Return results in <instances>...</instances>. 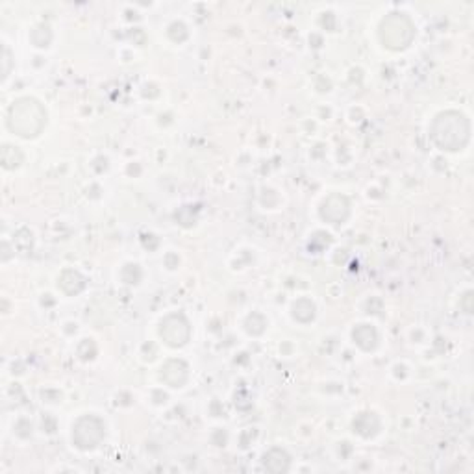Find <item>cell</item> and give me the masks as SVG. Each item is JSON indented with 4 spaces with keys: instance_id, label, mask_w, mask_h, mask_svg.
<instances>
[{
    "instance_id": "1",
    "label": "cell",
    "mask_w": 474,
    "mask_h": 474,
    "mask_svg": "<svg viewBox=\"0 0 474 474\" xmlns=\"http://www.w3.org/2000/svg\"><path fill=\"white\" fill-rule=\"evenodd\" d=\"M430 137L441 150L457 152L467 147L471 139V123L460 112H443L433 118L430 126Z\"/></svg>"
},
{
    "instance_id": "2",
    "label": "cell",
    "mask_w": 474,
    "mask_h": 474,
    "mask_svg": "<svg viewBox=\"0 0 474 474\" xmlns=\"http://www.w3.org/2000/svg\"><path fill=\"white\" fill-rule=\"evenodd\" d=\"M47 125V112L41 106V102L36 99H19L8 110V128L24 137V139H32L37 137Z\"/></svg>"
},
{
    "instance_id": "3",
    "label": "cell",
    "mask_w": 474,
    "mask_h": 474,
    "mask_svg": "<svg viewBox=\"0 0 474 474\" xmlns=\"http://www.w3.org/2000/svg\"><path fill=\"white\" fill-rule=\"evenodd\" d=\"M415 39V24L404 13H391L380 24V41L391 50H404Z\"/></svg>"
},
{
    "instance_id": "4",
    "label": "cell",
    "mask_w": 474,
    "mask_h": 474,
    "mask_svg": "<svg viewBox=\"0 0 474 474\" xmlns=\"http://www.w3.org/2000/svg\"><path fill=\"white\" fill-rule=\"evenodd\" d=\"M106 426L104 421L96 415H83L74 422L72 428V443L76 444L80 451H93L104 441Z\"/></svg>"
},
{
    "instance_id": "5",
    "label": "cell",
    "mask_w": 474,
    "mask_h": 474,
    "mask_svg": "<svg viewBox=\"0 0 474 474\" xmlns=\"http://www.w3.org/2000/svg\"><path fill=\"white\" fill-rule=\"evenodd\" d=\"M160 336L169 347L180 349L191 339L189 320L184 313H171L161 320Z\"/></svg>"
},
{
    "instance_id": "6",
    "label": "cell",
    "mask_w": 474,
    "mask_h": 474,
    "mask_svg": "<svg viewBox=\"0 0 474 474\" xmlns=\"http://www.w3.org/2000/svg\"><path fill=\"white\" fill-rule=\"evenodd\" d=\"M350 215V202L347 196L330 195L320 206V217L330 225H343Z\"/></svg>"
},
{
    "instance_id": "7",
    "label": "cell",
    "mask_w": 474,
    "mask_h": 474,
    "mask_svg": "<svg viewBox=\"0 0 474 474\" xmlns=\"http://www.w3.org/2000/svg\"><path fill=\"white\" fill-rule=\"evenodd\" d=\"M187 365L182 360H169L161 367V380L171 387H182L187 382Z\"/></svg>"
},
{
    "instance_id": "8",
    "label": "cell",
    "mask_w": 474,
    "mask_h": 474,
    "mask_svg": "<svg viewBox=\"0 0 474 474\" xmlns=\"http://www.w3.org/2000/svg\"><path fill=\"white\" fill-rule=\"evenodd\" d=\"M263 467L273 474L287 473L291 467V456L284 451V449L274 446V449L265 452V456H263Z\"/></svg>"
},
{
    "instance_id": "9",
    "label": "cell",
    "mask_w": 474,
    "mask_h": 474,
    "mask_svg": "<svg viewBox=\"0 0 474 474\" xmlns=\"http://www.w3.org/2000/svg\"><path fill=\"white\" fill-rule=\"evenodd\" d=\"M58 285L61 287L63 293H67L69 296H74L78 295L80 291H83V287H85V278H83L78 271H74V269H67V271H63L61 276H59Z\"/></svg>"
},
{
    "instance_id": "10",
    "label": "cell",
    "mask_w": 474,
    "mask_h": 474,
    "mask_svg": "<svg viewBox=\"0 0 474 474\" xmlns=\"http://www.w3.org/2000/svg\"><path fill=\"white\" fill-rule=\"evenodd\" d=\"M352 338H354L356 344L362 350H374L376 344H378V333L371 324H360L356 326L354 332H352Z\"/></svg>"
},
{
    "instance_id": "11",
    "label": "cell",
    "mask_w": 474,
    "mask_h": 474,
    "mask_svg": "<svg viewBox=\"0 0 474 474\" xmlns=\"http://www.w3.org/2000/svg\"><path fill=\"white\" fill-rule=\"evenodd\" d=\"M378 430L380 421L374 413H360L354 419V432H358L363 437H373Z\"/></svg>"
},
{
    "instance_id": "12",
    "label": "cell",
    "mask_w": 474,
    "mask_h": 474,
    "mask_svg": "<svg viewBox=\"0 0 474 474\" xmlns=\"http://www.w3.org/2000/svg\"><path fill=\"white\" fill-rule=\"evenodd\" d=\"M293 317L298 322H311L315 319V304L309 298H300L293 304Z\"/></svg>"
},
{
    "instance_id": "13",
    "label": "cell",
    "mask_w": 474,
    "mask_h": 474,
    "mask_svg": "<svg viewBox=\"0 0 474 474\" xmlns=\"http://www.w3.org/2000/svg\"><path fill=\"white\" fill-rule=\"evenodd\" d=\"M23 163V152L17 147L4 145L2 147V165L4 169H17Z\"/></svg>"
},
{
    "instance_id": "14",
    "label": "cell",
    "mask_w": 474,
    "mask_h": 474,
    "mask_svg": "<svg viewBox=\"0 0 474 474\" xmlns=\"http://www.w3.org/2000/svg\"><path fill=\"white\" fill-rule=\"evenodd\" d=\"M32 241L34 239H32V231L28 228H21L17 231V236H15V245H17V249L21 252H28L32 249Z\"/></svg>"
},
{
    "instance_id": "15",
    "label": "cell",
    "mask_w": 474,
    "mask_h": 474,
    "mask_svg": "<svg viewBox=\"0 0 474 474\" xmlns=\"http://www.w3.org/2000/svg\"><path fill=\"white\" fill-rule=\"evenodd\" d=\"M10 50H8V47H4V71H2V78H8V74H10Z\"/></svg>"
}]
</instances>
